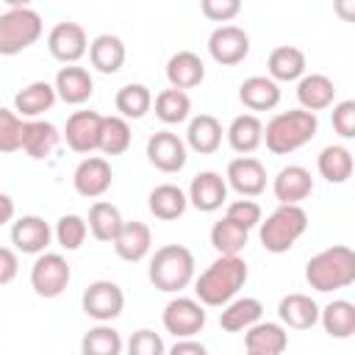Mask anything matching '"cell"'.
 <instances>
[{
    "label": "cell",
    "mask_w": 355,
    "mask_h": 355,
    "mask_svg": "<svg viewBox=\"0 0 355 355\" xmlns=\"http://www.w3.org/2000/svg\"><path fill=\"white\" fill-rule=\"evenodd\" d=\"M250 277L241 255H219L194 277V300L208 308H222L239 297Z\"/></svg>",
    "instance_id": "1"
},
{
    "label": "cell",
    "mask_w": 355,
    "mask_h": 355,
    "mask_svg": "<svg viewBox=\"0 0 355 355\" xmlns=\"http://www.w3.org/2000/svg\"><path fill=\"white\" fill-rule=\"evenodd\" d=\"M319 133V116L302 108L280 111L263 125V144L272 155H288Z\"/></svg>",
    "instance_id": "2"
},
{
    "label": "cell",
    "mask_w": 355,
    "mask_h": 355,
    "mask_svg": "<svg viewBox=\"0 0 355 355\" xmlns=\"http://www.w3.org/2000/svg\"><path fill=\"white\" fill-rule=\"evenodd\" d=\"M305 280L313 291L330 294L355 283V252L347 244H333L305 263Z\"/></svg>",
    "instance_id": "3"
},
{
    "label": "cell",
    "mask_w": 355,
    "mask_h": 355,
    "mask_svg": "<svg viewBox=\"0 0 355 355\" xmlns=\"http://www.w3.org/2000/svg\"><path fill=\"white\" fill-rule=\"evenodd\" d=\"M194 252L183 244H164L153 252L147 277L164 294H180L194 280Z\"/></svg>",
    "instance_id": "4"
},
{
    "label": "cell",
    "mask_w": 355,
    "mask_h": 355,
    "mask_svg": "<svg viewBox=\"0 0 355 355\" xmlns=\"http://www.w3.org/2000/svg\"><path fill=\"white\" fill-rule=\"evenodd\" d=\"M305 230H308V214L302 205H277L266 219H261L258 239L266 252L280 255L288 252Z\"/></svg>",
    "instance_id": "5"
},
{
    "label": "cell",
    "mask_w": 355,
    "mask_h": 355,
    "mask_svg": "<svg viewBox=\"0 0 355 355\" xmlns=\"http://www.w3.org/2000/svg\"><path fill=\"white\" fill-rule=\"evenodd\" d=\"M42 31L44 22L39 11H33L25 3L8 6L6 11H0V55H17L28 50L31 44L39 42Z\"/></svg>",
    "instance_id": "6"
},
{
    "label": "cell",
    "mask_w": 355,
    "mask_h": 355,
    "mask_svg": "<svg viewBox=\"0 0 355 355\" xmlns=\"http://www.w3.org/2000/svg\"><path fill=\"white\" fill-rule=\"evenodd\" d=\"M72 280V266L67 263V258L61 252H42L36 255L33 266H31V288L44 297V300H55L67 291Z\"/></svg>",
    "instance_id": "7"
},
{
    "label": "cell",
    "mask_w": 355,
    "mask_h": 355,
    "mask_svg": "<svg viewBox=\"0 0 355 355\" xmlns=\"http://www.w3.org/2000/svg\"><path fill=\"white\" fill-rule=\"evenodd\" d=\"M80 308L97 324H111L125 308V291L114 280H94L80 297Z\"/></svg>",
    "instance_id": "8"
},
{
    "label": "cell",
    "mask_w": 355,
    "mask_h": 355,
    "mask_svg": "<svg viewBox=\"0 0 355 355\" xmlns=\"http://www.w3.org/2000/svg\"><path fill=\"white\" fill-rule=\"evenodd\" d=\"M205 305H200L194 297H175L166 302L161 322L164 330L172 333L175 338H194L205 327Z\"/></svg>",
    "instance_id": "9"
},
{
    "label": "cell",
    "mask_w": 355,
    "mask_h": 355,
    "mask_svg": "<svg viewBox=\"0 0 355 355\" xmlns=\"http://www.w3.org/2000/svg\"><path fill=\"white\" fill-rule=\"evenodd\" d=\"M47 50H50V55L55 61H61L64 67H69V64H78L89 53V36H86V31H83L80 22L61 19L47 33Z\"/></svg>",
    "instance_id": "10"
},
{
    "label": "cell",
    "mask_w": 355,
    "mask_h": 355,
    "mask_svg": "<svg viewBox=\"0 0 355 355\" xmlns=\"http://www.w3.org/2000/svg\"><path fill=\"white\" fill-rule=\"evenodd\" d=\"M144 153H147V161H150L158 172H166V175L180 172V169L186 166V161H189V147H186V141H183L178 133H172V130H158V133H153V136L147 139Z\"/></svg>",
    "instance_id": "11"
},
{
    "label": "cell",
    "mask_w": 355,
    "mask_h": 355,
    "mask_svg": "<svg viewBox=\"0 0 355 355\" xmlns=\"http://www.w3.org/2000/svg\"><path fill=\"white\" fill-rule=\"evenodd\" d=\"M208 55L222 67H236L250 55V36L239 25H219L208 36Z\"/></svg>",
    "instance_id": "12"
},
{
    "label": "cell",
    "mask_w": 355,
    "mask_h": 355,
    "mask_svg": "<svg viewBox=\"0 0 355 355\" xmlns=\"http://www.w3.org/2000/svg\"><path fill=\"white\" fill-rule=\"evenodd\" d=\"M100 128H103V114L97 111H75L67 116L64 125V141L72 153L92 155L100 147Z\"/></svg>",
    "instance_id": "13"
},
{
    "label": "cell",
    "mask_w": 355,
    "mask_h": 355,
    "mask_svg": "<svg viewBox=\"0 0 355 355\" xmlns=\"http://www.w3.org/2000/svg\"><path fill=\"white\" fill-rule=\"evenodd\" d=\"M111 183H114V169L103 155H86L72 172V186L86 200L103 197L111 189Z\"/></svg>",
    "instance_id": "14"
},
{
    "label": "cell",
    "mask_w": 355,
    "mask_h": 355,
    "mask_svg": "<svg viewBox=\"0 0 355 355\" xmlns=\"http://www.w3.org/2000/svg\"><path fill=\"white\" fill-rule=\"evenodd\" d=\"M225 183L236 194L252 200V197L263 194V189H266V166L252 155H239V158H233L227 164Z\"/></svg>",
    "instance_id": "15"
},
{
    "label": "cell",
    "mask_w": 355,
    "mask_h": 355,
    "mask_svg": "<svg viewBox=\"0 0 355 355\" xmlns=\"http://www.w3.org/2000/svg\"><path fill=\"white\" fill-rule=\"evenodd\" d=\"M186 200L191 208H197L200 214H214L225 205L227 200V183L219 172L214 169H205V172H197L189 183V191H186Z\"/></svg>",
    "instance_id": "16"
},
{
    "label": "cell",
    "mask_w": 355,
    "mask_h": 355,
    "mask_svg": "<svg viewBox=\"0 0 355 355\" xmlns=\"http://www.w3.org/2000/svg\"><path fill=\"white\" fill-rule=\"evenodd\" d=\"M50 241H53V227L42 216L25 214V216L11 222V244H14L17 252L42 255V252H47Z\"/></svg>",
    "instance_id": "17"
},
{
    "label": "cell",
    "mask_w": 355,
    "mask_h": 355,
    "mask_svg": "<svg viewBox=\"0 0 355 355\" xmlns=\"http://www.w3.org/2000/svg\"><path fill=\"white\" fill-rule=\"evenodd\" d=\"M53 89H55V97L67 105H83L92 94H94V78L86 67H78V64H69V67H61L53 78Z\"/></svg>",
    "instance_id": "18"
},
{
    "label": "cell",
    "mask_w": 355,
    "mask_h": 355,
    "mask_svg": "<svg viewBox=\"0 0 355 355\" xmlns=\"http://www.w3.org/2000/svg\"><path fill=\"white\" fill-rule=\"evenodd\" d=\"M272 191H275V200L277 205H300L302 200L311 197L313 191V178L305 166L300 164H288L283 166L275 180H272Z\"/></svg>",
    "instance_id": "19"
},
{
    "label": "cell",
    "mask_w": 355,
    "mask_h": 355,
    "mask_svg": "<svg viewBox=\"0 0 355 355\" xmlns=\"http://www.w3.org/2000/svg\"><path fill=\"white\" fill-rule=\"evenodd\" d=\"M114 244V252L128 261V263H139L150 255V247H153V230L150 225L139 222V219H130V222H122L116 239L111 241Z\"/></svg>",
    "instance_id": "20"
},
{
    "label": "cell",
    "mask_w": 355,
    "mask_h": 355,
    "mask_svg": "<svg viewBox=\"0 0 355 355\" xmlns=\"http://www.w3.org/2000/svg\"><path fill=\"white\" fill-rule=\"evenodd\" d=\"M277 316L283 327L291 330H311L319 322V305L311 294L302 291H291L277 302Z\"/></svg>",
    "instance_id": "21"
},
{
    "label": "cell",
    "mask_w": 355,
    "mask_h": 355,
    "mask_svg": "<svg viewBox=\"0 0 355 355\" xmlns=\"http://www.w3.org/2000/svg\"><path fill=\"white\" fill-rule=\"evenodd\" d=\"M58 103L53 83L47 80H33L28 86H22L14 94V114L19 119H42L44 111H50Z\"/></svg>",
    "instance_id": "22"
},
{
    "label": "cell",
    "mask_w": 355,
    "mask_h": 355,
    "mask_svg": "<svg viewBox=\"0 0 355 355\" xmlns=\"http://www.w3.org/2000/svg\"><path fill=\"white\" fill-rule=\"evenodd\" d=\"M166 80L172 89H197L202 80H205V64L197 53L191 50H178L169 55L166 61Z\"/></svg>",
    "instance_id": "23"
},
{
    "label": "cell",
    "mask_w": 355,
    "mask_h": 355,
    "mask_svg": "<svg viewBox=\"0 0 355 355\" xmlns=\"http://www.w3.org/2000/svg\"><path fill=\"white\" fill-rule=\"evenodd\" d=\"M244 347L255 355H283L288 347V333L280 322H255L244 330Z\"/></svg>",
    "instance_id": "24"
},
{
    "label": "cell",
    "mask_w": 355,
    "mask_h": 355,
    "mask_svg": "<svg viewBox=\"0 0 355 355\" xmlns=\"http://www.w3.org/2000/svg\"><path fill=\"white\" fill-rule=\"evenodd\" d=\"M305 67H308L305 53H302L300 47H294V44H277V47L269 53V58H266V72H269V78H272L277 86H280V83L300 80V78L305 75Z\"/></svg>",
    "instance_id": "25"
},
{
    "label": "cell",
    "mask_w": 355,
    "mask_h": 355,
    "mask_svg": "<svg viewBox=\"0 0 355 355\" xmlns=\"http://www.w3.org/2000/svg\"><path fill=\"white\" fill-rule=\"evenodd\" d=\"M239 100L250 114L255 111H272L280 103V86L269 75H250L239 86Z\"/></svg>",
    "instance_id": "26"
},
{
    "label": "cell",
    "mask_w": 355,
    "mask_h": 355,
    "mask_svg": "<svg viewBox=\"0 0 355 355\" xmlns=\"http://www.w3.org/2000/svg\"><path fill=\"white\" fill-rule=\"evenodd\" d=\"M297 100H300V108L302 111H324L333 105L336 100V83L322 75V72H311V75H302L297 80Z\"/></svg>",
    "instance_id": "27"
},
{
    "label": "cell",
    "mask_w": 355,
    "mask_h": 355,
    "mask_svg": "<svg viewBox=\"0 0 355 355\" xmlns=\"http://www.w3.org/2000/svg\"><path fill=\"white\" fill-rule=\"evenodd\" d=\"M222 122L214 116V114H197L189 119V128H186V147L200 153V155H211L222 147Z\"/></svg>",
    "instance_id": "28"
},
{
    "label": "cell",
    "mask_w": 355,
    "mask_h": 355,
    "mask_svg": "<svg viewBox=\"0 0 355 355\" xmlns=\"http://www.w3.org/2000/svg\"><path fill=\"white\" fill-rule=\"evenodd\" d=\"M225 139H227L233 153L250 155V153H255L263 144V122L258 119V114H239L227 125Z\"/></svg>",
    "instance_id": "29"
},
{
    "label": "cell",
    "mask_w": 355,
    "mask_h": 355,
    "mask_svg": "<svg viewBox=\"0 0 355 355\" xmlns=\"http://www.w3.org/2000/svg\"><path fill=\"white\" fill-rule=\"evenodd\" d=\"M58 141H61V133H58V128L53 122H47V119H25V125H22V147H19V150H25V155H31L33 161H42L58 147Z\"/></svg>",
    "instance_id": "30"
},
{
    "label": "cell",
    "mask_w": 355,
    "mask_h": 355,
    "mask_svg": "<svg viewBox=\"0 0 355 355\" xmlns=\"http://www.w3.org/2000/svg\"><path fill=\"white\" fill-rule=\"evenodd\" d=\"M125 55H128L125 42L114 33H100L89 42V61L103 75H116L125 64Z\"/></svg>",
    "instance_id": "31"
},
{
    "label": "cell",
    "mask_w": 355,
    "mask_h": 355,
    "mask_svg": "<svg viewBox=\"0 0 355 355\" xmlns=\"http://www.w3.org/2000/svg\"><path fill=\"white\" fill-rule=\"evenodd\" d=\"M147 208L155 219L161 222H175L186 214L189 208V200H186V191L175 183H158L150 194H147Z\"/></svg>",
    "instance_id": "32"
},
{
    "label": "cell",
    "mask_w": 355,
    "mask_h": 355,
    "mask_svg": "<svg viewBox=\"0 0 355 355\" xmlns=\"http://www.w3.org/2000/svg\"><path fill=\"white\" fill-rule=\"evenodd\" d=\"M263 316V302L255 297H236L227 305H222L219 313V327L227 333H241L247 327H252L255 322H261Z\"/></svg>",
    "instance_id": "33"
},
{
    "label": "cell",
    "mask_w": 355,
    "mask_h": 355,
    "mask_svg": "<svg viewBox=\"0 0 355 355\" xmlns=\"http://www.w3.org/2000/svg\"><path fill=\"white\" fill-rule=\"evenodd\" d=\"M316 169L327 183H347L352 178L355 161H352V153L344 144H327L316 155Z\"/></svg>",
    "instance_id": "34"
},
{
    "label": "cell",
    "mask_w": 355,
    "mask_h": 355,
    "mask_svg": "<svg viewBox=\"0 0 355 355\" xmlns=\"http://www.w3.org/2000/svg\"><path fill=\"white\" fill-rule=\"evenodd\" d=\"M122 222H125V219H122L119 208H116L114 202H108V200H97V202L89 208V216H86L89 233H92L97 241H105V244H111V241L116 239Z\"/></svg>",
    "instance_id": "35"
},
{
    "label": "cell",
    "mask_w": 355,
    "mask_h": 355,
    "mask_svg": "<svg viewBox=\"0 0 355 355\" xmlns=\"http://www.w3.org/2000/svg\"><path fill=\"white\" fill-rule=\"evenodd\" d=\"M319 322L330 338H349L355 333V305L349 300H333L319 308Z\"/></svg>",
    "instance_id": "36"
},
{
    "label": "cell",
    "mask_w": 355,
    "mask_h": 355,
    "mask_svg": "<svg viewBox=\"0 0 355 355\" xmlns=\"http://www.w3.org/2000/svg\"><path fill=\"white\" fill-rule=\"evenodd\" d=\"M153 108H155V116L164 125H180L191 116V97H189V92H180V89L169 86V89L155 94Z\"/></svg>",
    "instance_id": "37"
},
{
    "label": "cell",
    "mask_w": 355,
    "mask_h": 355,
    "mask_svg": "<svg viewBox=\"0 0 355 355\" xmlns=\"http://www.w3.org/2000/svg\"><path fill=\"white\" fill-rule=\"evenodd\" d=\"M114 105L119 111L116 116H122V119H141V116H147V111H153V92L144 83H125L116 92Z\"/></svg>",
    "instance_id": "38"
},
{
    "label": "cell",
    "mask_w": 355,
    "mask_h": 355,
    "mask_svg": "<svg viewBox=\"0 0 355 355\" xmlns=\"http://www.w3.org/2000/svg\"><path fill=\"white\" fill-rule=\"evenodd\" d=\"M125 341L111 324H94L80 338V355H122Z\"/></svg>",
    "instance_id": "39"
},
{
    "label": "cell",
    "mask_w": 355,
    "mask_h": 355,
    "mask_svg": "<svg viewBox=\"0 0 355 355\" xmlns=\"http://www.w3.org/2000/svg\"><path fill=\"white\" fill-rule=\"evenodd\" d=\"M211 247L219 252V255H241V250L247 247V241H250V233L244 230V227H239L236 222H230V219H219V222H214L211 225Z\"/></svg>",
    "instance_id": "40"
},
{
    "label": "cell",
    "mask_w": 355,
    "mask_h": 355,
    "mask_svg": "<svg viewBox=\"0 0 355 355\" xmlns=\"http://www.w3.org/2000/svg\"><path fill=\"white\" fill-rule=\"evenodd\" d=\"M130 141H133V133H130L128 119H122V116H103L100 147H97L103 155H122V153H128Z\"/></svg>",
    "instance_id": "41"
},
{
    "label": "cell",
    "mask_w": 355,
    "mask_h": 355,
    "mask_svg": "<svg viewBox=\"0 0 355 355\" xmlns=\"http://www.w3.org/2000/svg\"><path fill=\"white\" fill-rule=\"evenodd\" d=\"M53 236H55V241H58L61 250L75 252V250L83 247V241H86V236H89L86 219H83L80 214H64V216H58V222H55V227H53Z\"/></svg>",
    "instance_id": "42"
},
{
    "label": "cell",
    "mask_w": 355,
    "mask_h": 355,
    "mask_svg": "<svg viewBox=\"0 0 355 355\" xmlns=\"http://www.w3.org/2000/svg\"><path fill=\"white\" fill-rule=\"evenodd\" d=\"M22 125L25 119H19L14 108L0 105V153H17L22 147Z\"/></svg>",
    "instance_id": "43"
},
{
    "label": "cell",
    "mask_w": 355,
    "mask_h": 355,
    "mask_svg": "<svg viewBox=\"0 0 355 355\" xmlns=\"http://www.w3.org/2000/svg\"><path fill=\"white\" fill-rule=\"evenodd\" d=\"M225 219L236 222L239 227H244V230L250 233L252 227H258V225H261V219H263V211H261V205H258L255 200H247V197H241V200H233V202H227Z\"/></svg>",
    "instance_id": "44"
},
{
    "label": "cell",
    "mask_w": 355,
    "mask_h": 355,
    "mask_svg": "<svg viewBox=\"0 0 355 355\" xmlns=\"http://www.w3.org/2000/svg\"><path fill=\"white\" fill-rule=\"evenodd\" d=\"M125 352H128V355H166V344H164V338H161L155 330L141 327V330H136V333L128 338Z\"/></svg>",
    "instance_id": "45"
},
{
    "label": "cell",
    "mask_w": 355,
    "mask_h": 355,
    "mask_svg": "<svg viewBox=\"0 0 355 355\" xmlns=\"http://www.w3.org/2000/svg\"><path fill=\"white\" fill-rule=\"evenodd\" d=\"M200 11L211 22H230L233 17H239L241 3L239 0H202L200 3Z\"/></svg>",
    "instance_id": "46"
},
{
    "label": "cell",
    "mask_w": 355,
    "mask_h": 355,
    "mask_svg": "<svg viewBox=\"0 0 355 355\" xmlns=\"http://www.w3.org/2000/svg\"><path fill=\"white\" fill-rule=\"evenodd\" d=\"M333 130L341 139L355 136V100H341L333 105Z\"/></svg>",
    "instance_id": "47"
},
{
    "label": "cell",
    "mask_w": 355,
    "mask_h": 355,
    "mask_svg": "<svg viewBox=\"0 0 355 355\" xmlns=\"http://www.w3.org/2000/svg\"><path fill=\"white\" fill-rule=\"evenodd\" d=\"M19 272V255L14 247H0V286H8Z\"/></svg>",
    "instance_id": "48"
},
{
    "label": "cell",
    "mask_w": 355,
    "mask_h": 355,
    "mask_svg": "<svg viewBox=\"0 0 355 355\" xmlns=\"http://www.w3.org/2000/svg\"><path fill=\"white\" fill-rule=\"evenodd\" d=\"M166 355H208V347L197 338H175V344L166 349Z\"/></svg>",
    "instance_id": "49"
},
{
    "label": "cell",
    "mask_w": 355,
    "mask_h": 355,
    "mask_svg": "<svg viewBox=\"0 0 355 355\" xmlns=\"http://www.w3.org/2000/svg\"><path fill=\"white\" fill-rule=\"evenodd\" d=\"M14 214H17L14 200H11L6 191H0V227L8 225V222H14Z\"/></svg>",
    "instance_id": "50"
},
{
    "label": "cell",
    "mask_w": 355,
    "mask_h": 355,
    "mask_svg": "<svg viewBox=\"0 0 355 355\" xmlns=\"http://www.w3.org/2000/svg\"><path fill=\"white\" fill-rule=\"evenodd\" d=\"M244 355H255V352H244Z\"/></svg>",
    "instance_id": "51"
}]
</instances>
